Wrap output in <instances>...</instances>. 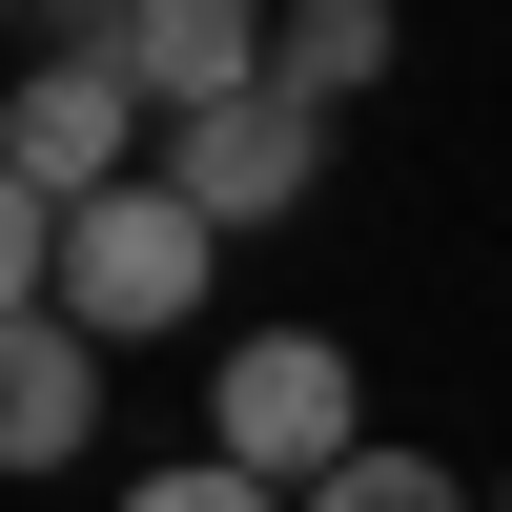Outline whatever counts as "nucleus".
<instances>
[{
    "label": "nucleus",
    "mask_w": 512,
    "mask_h": 512,
    "mask_svg": "<svg viewBox=\"0 0 512 512\" xmlns=\"http://www.w3.org/2000/svg\"><path fill=\"white\" fill-rule=\"evenodd\" d=\"M205 451H226L246 492H328L369 451V369L328 349V328H246V349L205 369Z\"/></svg>",
    "instance_id": "nucleus-1"
},
{
    "label": "nucleus",
    "mask_w": 512,
    "mask_h": 512,
    "mask_svg": "<svg viewBox=\"0 0 512 512\" xmlns=\"http://www.w3.org/2000/svg\"><path fill=\"white\" fill-rule=\"evenodd\" d=\"M0 164H21L41 205H103V185H144V82H123V0H82L62 41L21 62V103H0Z\"/></svg>",
    "instance_id": "nucleus-2"
},
{
    "label": "nucleus",
    "mask_w": 512,
    "mask_h": 512,
    "mask_svg": "<svg viewBox=\"0 0 512 512\" xmlns=\"http://www.w3.org/2000/svg\"><path fill=\"white\" fill-rule=\"evenodd\" d=\"M205 205L185 185H103V205H62V328L82 349H144V328H185L205 308Z\"/></svg>",
    "instance_id": "nucleus-3"
},
{
    "label": "nucleus",
    "mask_w": 512,
    "mask_h": 512,
    "mask_svg": "<svg viewBox=\"0 0 512 512\" xmlns=\"http://www.w3.org/2000/svg\"><path fill=\"white\" fill-rule=\"evenodd\" d=\"M144 185H185L205 226H287V205L328 185V123L267 82V103H226V123H164V164H144Z\"/></svg>",
    "instance_id": "nucleus-4"
},
{
    "label": "nucleus",
    "mask_w": 512,
    "mask_h": 512,
    "mask_svg": "<svg viewBox=\"0 0 512 512\" xmlns=\"http://www.w3.org/2000/svg\"><path fill=\"white\" fill-rule=\"evenodd\" d=\"M123 82H144V123H226V103H267V21L246 0H123Z\"/></svg>",
    "instance_id": "nucleus-5"
},
{
    "label": "nucleus",
    "mask_w": 512,
    "mask_h": 512,
    "mask_svg": "<svg viewBox=\"0 0 512 512\" xmlns=\"http://www.w3.org/2000/svg\"><path fill=\"white\" fill-rule=\"evenodd\" d=\"M82 451H103V349L41 308V328H0V472H82Z\"/></svg>",
    "instance_id": "nucleus-6"
},
{
    "label": "nucleus",
    "mask_w": 512,
    "mask_h": 512,
    "mask_svg": "<svg viewBox=\"0 0 512 512\" xmlns=\"http://www.w3.org/2000/svg\"><path fill=\"white\" fill-rule=\"evenodd\" d=\"M267 82H287V103H369V82H390V0H287V21H267Z\"/></svg>",
    "instance_id": "nucleus-7"
},
{
    "label": "nucleus",
    "mask_w": 512,
    "mask_h": 512,
    "mask_svg": "<svg viewBox=\"0 0 512 512\" xmlns=\"http://www.w3.org/2000/svg\"><path fill=\"white\" fill-rule=\"evenodd\" d=\"M41 308H62V205L0 164V328H41Z\"/></svg>",
    "instance_id": "nucleus-8"
},
{
    "label": "nucleus",
    "mask_w": 512,
    "mask_h": 512,
    "mask_svg": "<svg viewBox=\"0 0 512 512\" xmlns=\"http://www.w3.org/2000/svg\"><path fill=\"white\" fill-rule=\"evenodd\" d=\"M308 512H472V492H451V472H431V451H390V431H369V451H349V472H328Z\"/></svg>",
    "instance_id": "nucleus-9"
},
{
    "label": "nucleus",
    "mask_w": 512,
    "mask_h": 512,
    "mask_svg": "<svg viewBox=\"0 0 512 512\" xmlns=\"http://www.w3.org/2000/svg\"><path fill=\"white\" fill-rule=\"evenodd\" d=\"M103 512H308V492H246V472H226V451H185V472H123Z\"/></svg>",
    "instance_id": "nucleus-10"
}]
</instances>
